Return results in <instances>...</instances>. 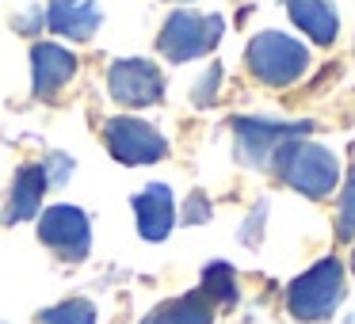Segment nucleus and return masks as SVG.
I'll return each mask as SVG.
<instances>
[{"mask_svg": "<svg viewBox=\"0 0 355 324\" xmlns=\"http://www.w3.org/2000/svg\"><path fill=\"white\" fill-rule=\"evenodd\" d=\"M344 301V267L336 255L313 263L306 275L286 286V309L298 321H329Z\"/></svg>", "mask_w": 355, "mask_h": 324, "instance_id": "nucleus-1", "label": "nucleus"}, {"mask_svg": "<svg viewBox=\"0 0 355 324\" xmlns=\"http://www.w3.org/2000/svg\"><path fill=\"white\" fill-rule=\"evenodd\" d=\"M275 168L294 191H302L306 199H324L332 195V187L340 183V164L329 149L313 145V141H286L275 156Z\"/></svg>", "mask_w": 355, "mask_h": 324, "instance_id": "nucleus-2", "label": "nucleus"}, {"mask_svg": "<svg viewBox=\"0 0 355 324\" xmlns=\"http://www.w3.org/2000/svg\"><path fill=\"white\" fill-rule=\"evenodd\" d=\"M306 65H309V50L291 35L263 31L248 42V69H252L256 80H263L271 88L294 84L306 73Z\"/></svg>", "mask_w": 355, "mask_h": 324, "instance_id": "nucleus-3", "label": "nucleus"}, {"mask_svg": "<svg viewBox=\"0 0 355 324\" xmlns=\"http://www.w3.org/2000/svg\"><path fill=\"white\" fill-rule=\"evenodd\" d=\"M222 16H199V12H172L164 19V31L157 39L161 54L168 62H191L218 46L222 39Z\"/></svg>", "mask_w": 355, "mask_h": 324, "instance_id": "nucleus-4", "label": "nucleus"}, {"mask_svg": "<svg viewBox=\"0 0 355 324\" xmlns=\"http://www.w3.org/2000/svg\"><path fill=\"white\" fill-rule=\"evenodd\" d=\"M233 134H237V156L245 164H256V168H268L275 164L279 149L286 141H298L309 134V123H268V118H237L233 123Z\"/></svg>", "mask_w": 355, "mask_h": 324, "instance_id": "nucleus-5", "label": "nucleus"}, {"mask_svg": "<svg viewBox=\"0 0 355 324\" xmlns=\"http://www.w3.org/2000/svg\"><path fill=\"white\" fill-rule=\"evenodd\" d=\"M39 240L46 248H54L62 260L80 263L88 255V244H92V229H88L85 210H77V206H50L46 214L39 217Z\"/></svg>", "mask_w": 355, "mask_h": 324, "instance_id": "nucleus-6", "label": "nucleus"}, {"mask_svg": "<svg viewBox=\"0 0 355 324\" xmlns=\"http://www.w3.org/2000/svg\"><path fill=\"white\" fill-rule=\"evenodd\" d=\"M103 138H107L115 161L123 164H153L168 153L164 134L141 118H111V123H103Z\"/></svg>", "mask_w": 355, "mask_h": 324, "instance_id": "nucleus-7", "label": "nucleus"}, {"mask_svg": "<svg viewBox=\"0 0 355 324\" xmlns=\"http://www.w3.org/2000/svg\"><path fill=\"white\" fill-rule=\"evenodd\" d=\"M107 88L119 103H126V107H149V103L161 100L164 77L153 62H146V57H123V62L111 65Z\"/></svg>", "mask_w": 355, "mask_h": 324, "instance_id": "nucleus-8", "label": "nucleus"}, {"mask_svg": "<svg viewBox=\"0 0 355 324\" xmlns=\"http://www.w3.org/2000/svg\"><path fill=\"white\" fill-rule=\"evenodd\" d=\"M31 73H35V92L39 96H58L69 77L77 73V57L54 42H39L31 50Z\"/></svg>", "mask_w": 355, "mask_h": 324, "instance_id": "nucleus-9", "label": "nucleus"}, {"mask_svg": "<svg viewBox=\"0 0 355 324\" xmlns=\"http://www.w3.org/2000/svg\"><path fill=\"white\" fill-rule=\"evenodd\" d=\"M134 214H138V229L146 240H164L172 233L176 210H172V191L164 183H149L141 195H134Z\"/></svg>", "mask_w": 355, "mask_h": 324, "instance_id": "nucleus-10", "label": "nucleus"}, {"mask_svg": "<svg viewBox=\"0 0 355 324\" xmlns=\"http://www.w3.org/2000/svg\"><path fill=\"white\" fill-rule=\"evenodd\" d=\"M46 164H24L16 172V183L8 191V206H4V222H27L31 214H39V202L46 195Z\"/></svg>", "mask_w": 355, "mask_h": 324, "instance_id": "nucleus-11", "label": "nucleus"}, {"mask_svg": "<svg viewBox=\"0 0 355 324\" xmlns=\"http://www.w3.org/2000/svg\"><path fill=\"white\" fill-rule=\"evenodd\" d=\"M46 24L65 39H92L100 27V8H96V0H54Z\"/></svg>", "mask_w": 355, "mask_h": 324, "instance_id": "nucleus-12", "label": "nucleus"}, {"mask_svg": "<svg viewBox=\"0 0 355 324\" xmlns=\"http://www.w3.org/2000/svg\"><path fill=\"white\" fill-rule=\"evenodd\" d=\"M286 12H291V19L313 42H321V46H332V42H336L340 19H336L329 0H286Z\"/></svg>", "mask_w": 355, "mask_h": 324, "instance_id": "nucleus-13", "label": "nucleus"}, {"mask_svg": "<svg viewBox=\"0 0 355 324\" xmlns=\"http://www.w3.org/2000/svg\"><path fill=\"white\" fill-rule=\"evenodd\" d=\"M210 321H214L210 301L202 298V294H187V298H176V301L157 305L141 324H210Z\"/></svg>", "mask_w": 355, "mask_h": 324, "instance_id": "nucleus-14", "label": "nucleus"}, {"mask_svg": "<svg viewBox=\"0 0 355 324\" xmlns=\"http://www.w3.org/2000/svg\"><path fill=\"white\" fill-rule=\"evenodd\" d=\"M202 298L214 305V301H222V305H233L237 301V282H233V267H225V263H210L207 275H202Z\"/></svg>", "mask_w": 355, "mask_h": 324, "instance_id": "nucleus-15", "label": "nucleus"}, {"mask_svg": "<svg viewBox=\"0 0 355 324\" xmlns=\"http://www.w3.org/2000/svg\"><path fill=\"white\" fill-rule=\"evenodd\" d=\"M39 324H96V305L85 298L62 301V305H54V309H42Z\"/></svg>", "mask_w": 355, "mask_h": 324, "instance_id": "nucleus-16", "label": "nucleus"}, {"mask_svg": "<svg viewBox=\"0 0 355 324\" xmlns=\"http://www.w3.org/2000/svg\"><path fill=\"white\" fill-rule=\"evenodd\" d=\"M336 233L344 240L355 237V164L347 168V183H344V195H340V206H336Z\"/></svg>", "mask_w": 355, "mask_h": 324, "instance_id": "nucleus-17", "label": "nucleus"}, {"mask_svg": "<svg viewBox=\"0 0 355 324\" xmlns=\"http://www.w3.org/2000/svg\"><path fill=\"white\" fill-rule=\"evenodd\" d=\"M218 80H222V69H218V65H210V73L202 77V84L195 88V103H199V107H207V103L218 100Z\"/></svg>", "mask_w": 355, "mask_h": 324, "instance_id": "nucleus-18", "label": "nucleus"}, {"mask_svg": "<svg viewBox=\"0 0 355 324\" xmlns=\"http://www.w3.org/2000/svg\"><path fill=\"white\" fill-rule=\"evenodd\" d=\"M210 217V202H207V195H191L187 199V214H184V222H207Z\"/></svg>", "mask_w": 355, "mask_h": 324, "instance_id": "nucleus-19", "label": "nucleus"}, {"mask_svg": "<svg viewBox=\"0 0 355 324\" xmlns=\"http://www.w3.org/2000/svg\"><path fill=\"white\" fill-rule=\"evenodd\" d=\"M50 168H54V176H46L50 187H62V179L69 176V156H54V161H50Z\"/></svg>", "mask_w": 355, "mask_h": 324, "instance_id": "nucleus-20", "label": "nucleus"}, {"mask_svg": "<svg viewBox=\"0 0 355 324\" xmlns=\"http://www.w3.org/2000/svg\"><path fill=\"white\" fill-rule=\"evenodd\" d=\"M352 271H355V252H352Z\"/></svg>", "mask_w": 355, "mask_h": 324, "instance_id": "nucleus-21", "label": "nucleus"}]
</instances>
